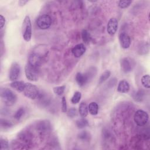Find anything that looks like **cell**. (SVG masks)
Listing matches in <instances>:
<instances>
[{
  "instance_id": "1",
  "label": "cell",
  "mask_w": 150,
  "mask_h": 150,
  "mask_svg": "<svg viewBox=\"0 0 150 150\" xmlns=\"http://www.w3.org/2000/svg\"><path fill=\"white\" fill-rule=\"evenodd\" d=\"M48 51L47 47L43 45L36 47L29 54L28 63L32 66L39 68L43 63L47 57Z\"/></svg>"
},
{
  "instance_id": "2",
  "label": "cell",
  "mask_w": 150,
  "mask_h": 150,
  "mask_svg": "<svg viewBox=\"0 0 150 150\" xmlns=\"http://www.w3.org/2000/svg\"><path fill=\"white\" fill-rule=\"evenodd\" d=\"M0 95L2 102L8 107L13 105L17 101V96L15 93L8 88H1Z\"/></svg>"
},
{
  "instance_id": "3",
  "label": "cell",
  "mask_w": 150,
  "mask_h": 150,
  "mask_svg": "<svg viewBox=\"0 0 150 150\" xmlns=\"http://www.w3.org/2000/svg\"><path fill=\"white\" fill-rule=\"evenodd\" d=\"M22 37L26 42H29L32 38V24L28 15L25 17L22 23Z\"/></svg>"
},
{
  "instance_id": "4",
  "label": "cell",
  "mask_w": 150,
  "mask_h": 150,
  "mask_svg": "<svg viewBox=\"0 0 150 150\" xmlns=\"http://www.w3.org/2000/svg\"><path fill=\"white\" fill-rule=\"evenodd\" d=\"M22 93L25 97L31 100L37 98L40 94L38 88L30 83H26L25 89Z\"/></svg>"
},
{
  "instance_id": "5",
  "label": "cell",
  "mask_w": 150,
  "mask_h": 150,
  "mask_svg": "<svg viewBox=\"0 0 150 150\" xmlns=\"http://www.w3.org/2000/svg\"><path fill=\"white\" fill-rule=\"evenodd\" d=\"M25 73L26 77L30 81H36L39 77V70L38 67H36L28 63L25 67Z\"/></svg>"
},
{
  "instance_id": "6",
  "label": "cell",
  "mask_w": 150,
  "mask_h": 150,
  "mask_svg": "<svg viewBox=\"0 0 150 150\" xmlns=\"http://www.w3.org/2000/svg\"><path fill=\"white\" fill-rule=\"evenodd\" d=\"M148 120L149 115L148 113L142 110H138L134 114V120L138 126L142 127L145 125Z\"/></svg>"
},
{
  "instance_id": "7",
  "label": "cell",
  "mask_w": 150,
  "mask_h": 150,
  "mask_svg": "<svg viewBox=\"0 0 150 150\" xmlns=\"http://www.w3.org/2000/svg\"><path fill=\"white\" fill-rule=\"evenodd\" d=\"M36 25L40 29L45 30L49 28L52 25L51 17L47 14L39 16L36 20Z\"/></svg>"
},
{
  "instance_id": "8",
  "label": "cell",
  "mask_w": 150,
  "mask_h": 150,
  "mask_svg": "<svg viewBox=\"0 0 150 150\" xmlns=\"http://www.w3.org/2000/svg\"><path fill=\"white\" fill-rule=\"evenodd\" d=\"M90 72H87L86 73L79 72L76 74V81L80 87H83L85 86L88 82L89 80L93 77V73H91L90 70Z\"/></svg>"
},
{
  "instance_id": "9",
  "label": "cell",
  "mask_w": 150,
  "mask_h": 150,
  "mask_svg": "<svg viewBox=\"0 0 150 150\" xmlns=\"http://www.w3.org/2000/svg\"><path fill=\"white\" fill-rule=\"evenodd\" d=\"M32 141V135L30 132L26 131H23L19 133L18 135V144H21V146H23V148H26L25 146H28L30 144Z\"/></svg>"
},
{
  "instance_id": "10",
  "label": "cell",
  "mask_w": 150,
  "mask_h": 150,
  "mask_svg": "<svg viewBox=\"0 0 150 150\" xmlns=\"http://www.w3.org/2000/svg\"><path fill=\"white\" fill-rule=\"evenodd\" d=\"M21 66L16 62H13L11 66L9 72V79L10 80L13 81L16 80L21 74Z\"/></svg>"
},
{
  "instance_id": "11",
  "label": "cell",
  "mask_w": 150,
  "mask_h": 150,
  "mask_svg": "<svg viewBox=\"0 0 150 150\" xmlns=\"http://www.w3.org/2000/svg\"><path fill=\"white\" fill-rule=\"evenodd\" d=\"M120 65L122 71L125 73L131 72L134 66V62L129 57H124L120 61Z\"/></svg>"
},
{
  "instance_id": "12",
  "label": "cell",
  "mask_w": 150,
  "mask_h": 150,
  "mask_svg": "<svg viewBox=\"0 0 150 150\" xmlns=\"http://www.w3.org/2000/svg\"><path fill=\"white\" fill-rule=\"evenodd\" d=\"M118 26V22L117 19L115 18H111L108 21L107 25V33L111 36L114 35L117 30Z\"/></svg>"
},
{
  "instance_id": "13",
  "label": "cell",
  "mask_w": 150,
  "mask_h": 150,
  "mask_svg": "<svg viewBox=\"0 0 150 150\" xmlns=\"http://www.w3.org/2000/svg\"><path fill=\"white\" fill-rule=\"evenodd\" d=\"M119 41L122 49H127L131 45L130 36L126 32H121L119 35Z\"/></svg>"
},
{
  "instance_id": "14",
  "label": "cell",
  "mask_w": 150,
  "mask_h": 150,
  "mask_svg": "<svg viewBox=\"0 0 150 150\" xmlns=\"http://www.w3.org/2000/svg\"><path fill=\"white\" fill-rule=\"evenodd\" d=\"M86 48L83 43H79L75 45L71 49V53L73 55L76 57L79 58L83 56L86 52Z\"/></svg>"
},
{
  "instance_id": "15",
  "label": "cell",
  "mask_w": 150,
  "mask_h": 150,
  "mask_svg": "<svg viewBox=\"0 0 150 150\" xmlns=\"http://www.w3.org/2000/svg\"><path fill=\"white\" fill-rule=\"evenodd\" d=\"M130 88L129 83L125 80H121L119 81L117 86V91L120 93H127Z\"/></svg>"
},
{
  "instance_id": "16",
  "label": "cell",
  "mask_w": 150,
  "mask_h": 150,
  "mask_svg": "<svg viewBox=\"0 0 150 150\" xmlns=\"http://www.w3.org/2000/svg\"><path fill=\"white\" fill-rule=\"evenodd\" d=\"M36 127L39 132L45 134L50 129V124L47 121H42L38 123Z\"/></svg>"
},
{
  "instance_id": "17",
  "label": "cell",
  "mask_w": 150,
  "mask_h": 150,
  "mask_svg": "<svg viewBox=\"0 0 150 150\" xmlns=\"http://www.w3.org/2000/svg\"><path fill=\"white\" fill-rule=\"evenodd\" d=\"M26 86V83H25L23 81H18V80H15L12 81L10 84V86L16 90L19 93H22L25 87Z\"/></svg>"
},
{
  "instance_id": "18",
  "label": "cell",
  "mask_w": 150,
  "mask_h": 150,
  "mask_svg": "<svg viewBox=\"0 0 150 150\" xmlns=\"http://www.w3.org/2000/svg\"><path fill=\"white\" fill-rule=\"evenodd\" d=\"M79 112L81 117H86L88 115V106L86 102L82 101L79 105Z\"/></svg>"
},
{
  "instance_id": "19",
  "label": "cell",
  "mask_w": 150,
  "mask_h": 150,
  "mask_svg": "<svg viewBox=\"0 0 150 150\" xmlns=\"http://www.w3.org/2000/svg\"><path fill=\"white\" fill-rule=\"evenodd\" d=\"M88 110L90 114L96 115L98 112V105L96 102H91L88 105Z\"/></svg>"
},
{
  "instance_id": "20",
  "label": "cell",
  "mask_w": 150,
  "mask_h": 150,
  "mask_svg": "<svg viewBox=\"0 0 150 150\" xmlns=\"http://www.w3.org/2000/svg\"><path fill=\"white\" fill-rule=\"evenodd\" d=\"M149 43L147 42L142 43L140 44L138 47V52L139 54H145L149 52Z\"/></svg>"
},
{
  "instance_id": "21",
  "label": "cell",
  "mask_w": 150,
  "mask_h": 150,
  "mask_svg": "<svg viewBox=\"0 0 150 150\" xmlns=\"http://www.w3.org/2000/svg\"><path fill=\"white\" fill-rule=\"evenodd\" d=\"M76 126L79 129H83L86 127L88 125V120L85 118V117H82L80 119H79L76 122Z\"/></svg>"
},
{
  "instance_id": "22",
  "label": "cell",
  "mask_w": 150,
  "mask_h": 150,
  "mask_svg": "<svg viewBox=\"0 0 150 150\" xmlns=\"http://www.w3.org/2000/svg\"><path fill=\"white\" fill-rule=\"evenodd\" d=\"M81 38L84 43L88 44L91 40V36L90 33L86 29H83L81 32Z\"/></svg>"
},
{
  "instance_id": "23",
  "label": "cell",
  "mask_w": 150,
  "mask_h": 150,
  "mask_svg": "<svg viewBox=\"0 0 150 150\" xmlns=\"http://www.w3.org/2000/svg\"><path fill=\"white\" fill-rule=\"evenodd\" d=\"M12 126H13V124L10 121L6 120V119H3V118L1 119V129L6 130V129H8L11 128V127H12Z\"/></svg>"
},
{
  "instance_id": "24",
  "label": "cell",
  "mask_w": 150,
  "mask_h": 150,
  "mask_svg": "<svg viewBox=\"0 0 150 150\" xmlns=\"http://www.w3.org/2000/svg\"><path fill=\"white\" fill-rule=\"evenodd\" d=\"M110 75H111V71L110 70L105 71L100 76V77L99 78V80H98V84H101L102 83H103L104 81H105L110 77Z\"/></svg>"
},
{
  "instance_id": "25",
  "label": "cell",
  "mask_w": 150,
  "mask_h": 150,
  "mask_svg": "<svg viewBox=\"0 0 150 150\" xmlns=\"http://www.w3.org/2000/svg\"><path fill=\"white\" fill-rule=\"evenodd\" d=\"M149 80H150V77L149 74H145L144 75L141 77V83L142 86L146 88H150V83H149Z\"/></svg>"
},
{
  "instance_id": "26",
  "label": "cell",
  "mask_w": 150,
  "mask_h": 150,
  "mask_svg": "<svg viewBox=\"0 0 150 150\" xmlns=\"http://www.w3.org/2000/svg\"><path fill=\"white\" fill-rule=\"evenodd\" d=\"M81 98V93L80 91H76L71 98V102L73 104H76L80 102Z\"/></svg>"
},
{
  "instance_id": "27",
  "label": "cell",
  "mask_w": 150,
  "mask_h": 150,
  "mask_svg": "<svg viewBox=\"0 0 150 150\" xmlns=\"http://www.w3.org/2000/svg\"><path fill=\"white\" fill-rule=\"evenodd\" d=\"M65 88H66V86L64 85H63V86H60L54 87L53 88V92L56 95H57L59 96H61L64 93Z\"/></svg>"
},
{
  "instance_id": "28",
  "label": "cell",
  "mask_w": 150,
  "mask_h": 150,
  "mask_svg": "<svg viewBox=\"0 0 150 150\" xmlns=\"http://www.w3.org/2000/svg\"><path fill=\"white\" fill-rule=\"evenodd\" d=\"M78 138L79 139L83 141H88L90 139V135L87 131H82L79 134Z\"/></svg>"
},
{
  "instance_id": "29",
  "label": "cell",
  "mask_w": 150,
  "mask_h": 150,
  "mask_svg": "<svg viewBox=\"0 0 150 150\" xmlns=\"http://www.w3.org/2000/svg\"><path fill=\"white\" fill-rule=\"evenodd\" d=\"M25 114V109L23 107L19 108L14 114V118L16 120H19Z\"/></svg>"
},
{
  "instance_id": "30",
  "label": "cell",
  "mask_w": 150,
  "mask_h": 150,
  "mask_svg": "<svg viewBox=\"0 0 150 150\" xmlns=\"http://www.w3.org/2000/svg\"><path fill=\"white\" fill-rule=\"evenodd\" d=\"M144 92L142 90H139L137 92H136L133 96L134 99L138 102H140L142 100L143 97H144Z\"/></svg>"
},
{
  "instance_id": "31",
  "label": "cell",
  "mask_w": 150,
  "mask_h": 150,
  "mask_svg": "<svg viewBox=\"0 0 150 150\" xmlns=\"http://www.w3.org/2000/svg\"><path fill=\"white\" fill-rule=\"evenodd\" d=\"M131 1H120L118 2V5L120 8L124 9L128 8L131 5Z\"/></svg>"
},
{
  "instance_id": "32",
  "label": "cell",
  "mask_w": 150,
  "mask_h": 150,
  "mask_svg": "<svg viewBox=\"0 0 150 150\" xmlns=\"http://www.w3.org/2000/svg\"><path fill=\"white\" fill-rule=\"evenodd\" d=\"M0 145H1V149H8L9 146L8 140L3 138H1L0 139Z\"/></svg>"
},
{
  "instance_id": "33",
  "label": "cell",
  "mask_w": 150,
  "mask_h": 150,
  "mask_svg": "<svg viewBox=\"0 0 150 150\" xmlns=\"http://www.w3.org/2000/svg\"><path fill=\"white\" fill-rule=\"evenodd\" d=\"M67 110V101L66 97L64 96L62 98V111L63 112H66Z\"/></svg>"
},
{
  "instance_id": "34",
  "label": "cell",
  "mask_w": 150,
  "mask_h": 150,
  "mask_svg": "<svg viewBox=\"0 0 150 150\" xmlns=\"http://www.w3.org/2000/svg\"><path fill=\"white\" fill-rule=\"evenodd\" d=\"M77 115V110L73 107L71 108H70L69 111H68V112H67V115L70 118H73L75 116H76Z\"/></svg>"
},
{
  "instance_id": "35",
  "label": "cell",
  "mask_w": 150,
  "mask_h": 150,
  "mask_svg": "<svg viewBox=\"0 0 150 150\" xmlns=\"http://www.w3.org/2000/svg\"><path fill=\"white\" fill-rule=\"evenodd\" d=\"M5 24V18L2 15H0V28L2 29Z\"/></svg>"
},
{
  "instance_id": "36",
  "label": "cell",
  "mask_w": 150,
  "mask_h": 150,
  "mask_svg": "<svg viewBox=\"0 0 150 150\" xmlns=\"http://www.w3.org/2000/svg\"><path fill=\"white\" fill-rule=\"evenodd\" d=\"M27 2H28V1H23V0H21V1H19V2H18V4H19V6H24Z\"/></svg>"
}]
</instances>
